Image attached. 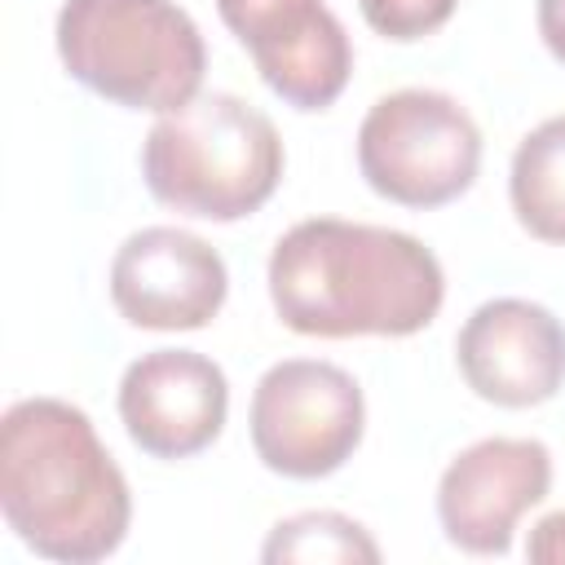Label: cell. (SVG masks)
<instances>
[{
    "label": "cell",
    "mask_w": 565,
    "mask_h": 565,
    "mask_svg": "<svg viewBox=\"0 0 565 565\" xmlns=\"http://www.w3.org/2000/svg\"><path fill=\"white\" fill-rule=\"evenodd\" d=\"M534 22H539V35H543L547 53L565 66V0H539L534 4Z\"/></svg>",
    "instance_id": "obj_16"
},
{
    "label": "cell",
    "mask_w": 565,
    "mask_h": 565,
    "mask_svg": "<svg viewBox=\"0 0 565 565\" xmlns=\"http://www.w3.org/2000/svg\"><path fill=\"white\" fill-rule=\"evenodd\" d=\"M0 508L44 561H106L132 521V494L93 419L62 397H22L0 424Z\"/></svg>",
    "instance_id": "obj_2"
},
{
    "label": "cell",
    "mask_w": 565,
    "mask_h": 565,
    "mask_svg": "<svg viewBox=\"0 0 565 565\" xmlns=\"http://www.w3.org/2000/svg\"><path fill=\"white\" fill-rule=\"evenodd\" d=\"M525 556L539 561V565H565V508H561V512H547V516L530 530Z\"/></svg>",
    "instance_id": "obj_15"
},
{
    "label": "cell",
    "mask_w": 565,
    "mask_h": 565,
    "mask_svg": "<svg viewBox=\"0 0 565 565\" xmlns=\"http://www.w3.org/2000/svg\"><path fill=\"white\" fill-rule=\"evenodd\" d=\"M230 291L221 252L177 225L128 234L110 260V300L141 331H199Z\"/></svg>",
    "instance_id": "obj_9"
},
{
    "label": "cell",
    "mask_w": 565,
    "mask_h": 565,
    "mask_svg": "<svg viewBox=\"0 0 565 565\" xmlns=\"http://www.w3.org/2000/svg\"><path fill=\"white\" fill-rule=\"evenodd\" d=\"M260 561L287 565V561H335V565H375L380 543L344 512H296L278 521L260 547Z\"/></svg>",
    "instance_id": "obj_13"
},
{
    "label": "cell",
    "mask_w": 565,
    "mask_h": 565,
    "mask_svg": "<svg viewBox=\"0 0 565 565\" xmlns=\"http://www.w3.org/2000/svg\"><path fill=\"white\" fill-rule=\"evenodd\" d=\"M260 79L296 110H327L353 71L344 22L322 0H216Z\"/></svg>",
    "instance_id": "obj_7"
},
{
    "label": "cell",
    "mask_w": 565,
    "mask_h": 565,
    "mask_svg": "<svg viewBox=\"0 0 565 565\" xmlns=\"http://www.w3.org/2000/svg\"><path fill=\"white\" fill-rule=\"evenodd\" d=\"M455 362L481 402L525 411L556 397L565 384V327L534 300L499 296L468 313Z\"/></svg>",
    "instance_id": "obj_10"
},
{
    "label": "cell",
    "mask_w": 565,
    "mask_h": 565,
    "mask_svg": "<svg viewBox=\"0 0 565 565\" xmlns=\"http://www.w3.org/2000/svg\"><path fill=\"white\" fill-rule=\"evenodd\" d=\"M455 4L459 0H358L366 26L380 31L384 40H397V44L424 40L437 26H446L450 13H455Z\"/></svg>",
    "instance_id": "obj_14"
},
{
    "label": "cell",
    "mask_w": 565,
    "mask_h": 565,
    "mask_svg": "<svg viewBox=\"0 0 565 565\" xmlns=\"http://www.w3.org/2000/svg\"><path fill=\"white\" fill-rule=\"evenodd\" d=\"M230 411L225 371L194 349H150L119 380V419L154 459H190L207 450Z\"/></svg>",
    "instance_id": "obj_11"
},
{
    "label": "cell",
    "mask_w": 565,
    "mask_h": 565,
    "mask_svg": "<svg viewBox=\"0 0 565 565\" xmlns=\"http://www.w3.org/2000/svg\"><path fill=\"white\" fill-rule=\"evenodd\" d=\"M256 459L291 481H318L344 468L366 428L358 380L318 358H282L252 388Z\"/></svg>",
    "instance_id": "obj_6"
},
{
    "label": "cell",
    "mask_w": 565,
    "mask_h": 565,
    "mask_svg": "<svg viewBox=\"0 0 565 565\" xmlns=\"http://www.w3.org/2000/svg\"><path fill=\"white\" fill-rule=\"evenodd\" d=\"M508 194L521 230L565 247V115H552L521 137Z\"/></svg>",
    "instance_id": "obj_12"
},
{
    "label": "cell",
    "mask_w": 565,
    "mask_h": 565,
    "mask_svg": "<svg viewBox=\"0 0 565 565\" xmlns=\"http://www.w3.org/2000/svg\"><path fill=\"white\" fill-rule=\"evenodd\" d=\"M282 137L265 110L234 93H199L159 115L141 141L146 190L199 221H243L282 181Z\"/></svg>",
    "instance_id": "obj_3"
},
{
    "label": "cell",
    "mask_w": 565,
    "mask_h": 565,
    "mask_svg": "<svg viewBox=\"0 0 565 565\" xmlns=\"http://www.w3.org/2000/svg\"><path fill=\"white\" fill-rule=\"evenodd\" d=\"M552 450L534 437H481L437 481V521L459 552L503 556L516 521L547 499Z\"/></svg>",
    "instance_id": "obj_8"
},
{
    "label": "cell",
    "mask_w": 565,
    "mask_h": 565,
    "mask_svg": "<svg viewBox=\"0 0 565 565\" xmlns=\"http://www.w3.org/2000/svg\"><path fill=\"white\" fill-rule=\"evenodd\" d=\"M481 168L477 119L437 88L384 93L358 128L362 181L402 207H441L459 199Z\"/></svg>",
    "instance_id": "obj_5"
},
{
    "label": "cell",
    "mask_w": 565,
    "mask_h": 565,
    "mask_svg": "<svg viewBox=\"0 0 565 565\" xmlns=\"http://www.w3.org/2000/svg\"><path fill=\"white\" fill-rule=\"evenodd\" d=\"M269 300L296 335H415L437 318L446 274L415 234L309 216L269 252Z\"/></svg>",
    "instance_id": "obj_1"
},
{
    "label": "cell",
    "mask_w": 565,
    "mask_h": 565,
    "mask_svg": "<svg viewBox=\"0 0 565 565\" xmlns=\"http://www.w3.org/2000/svg\"><path fill=\"white\" fill-rule=\"evenodd\" d=\"M57 57L88 93L168 115L199 97L207 49L177 0H66L57 9Z\"/></svg>",
    "instance_id": "obj_4"
}]
</instances>
